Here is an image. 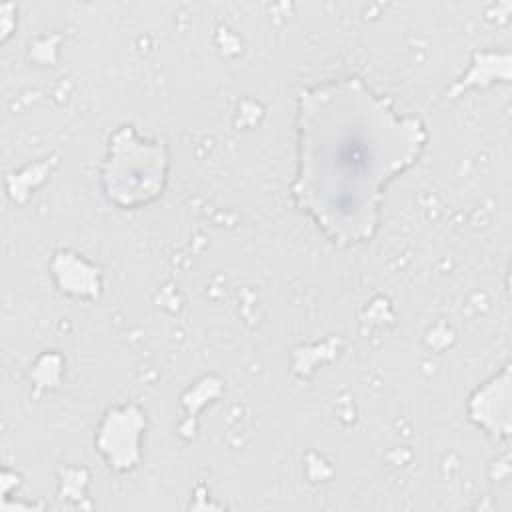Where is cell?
<instances>
[{
  "instance_id": "1",
  "label": "cell",
  "mask_w": 512,
  "mask_h": 512,
  "mask_svg": "<svg viewBox=\"0 0 512 512\" xmlns=\"http://www.w3.org/2000/svg\"><path fill=\"white\" fill-rule=\"evenodd\" d=\"M298 202L340 242L370 238L382 184L418 154L424 132L358 82L302 94Z\"/></svg>"
}]
</instances>
